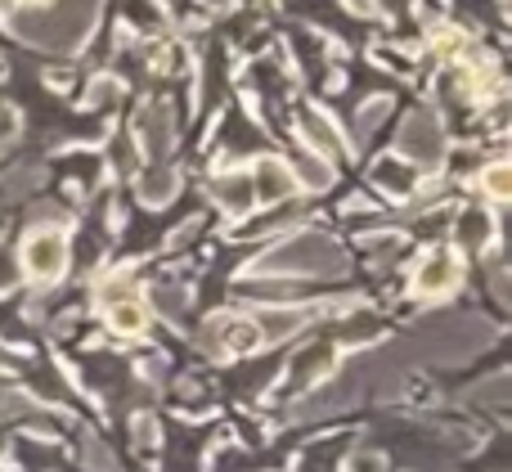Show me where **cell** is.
<instances>
[{
	"label": "cell",
	"mask_w": 512,
	"mask_h": 472,
	"mask_svg": "<svg viewBox=\"0 0 512 472\" xmlns=\"http://www.w3.org/2000/svg\"><path fill=\"white\" fill-rule=\"evenodd\" d=\"M99 14V0H50V9L36 5L32 14L14 18V32L36 45H54V50H72L81 36L90 32Z\"/></svg>",
	"instance_id": "obj_1"
},
{
	"label": "cell",
	"mask_w": 512,
	"mask_h": 472,
	"mask_svg": "<svg viewBox=\"0 0 512 472\" xmlns=\"http://www.w3.org/2000/svg\"><path fill=\"white\" fill-rule=\"evenodd\" d=\"M387 99H373V104H364L360 113H355V140H369L373 131H378V122L387 117Z\"/></svg>",
	"instance_id": "obj_19"
},
{
	"label": "cell",
	"mask_w": 512,
	"mask_h": 472,
	"mask_svg": "<svg viewBox=\"0 0 512 472\" xmlns=\"http://www.w3.org/2000/svg\"><path fill=\"white\" fill-rule=\"evenodd\" d=\"M248 185H252V203H261V207L283 203V198L297 194V176H292V167L283 158H261L248 171Z\"/></svg>",
	"instance_id": "obj_5"
},
{
	"label": "cell",
	"mask_w": 512,
	"mask_h": 472,
	"mask_svg": "<svg viewBox=\"0 0 512 472\" xmlns=\"http://www.w3.org/2000/svg\"><path fill=\"white\" fill-rule=\"evenodd\" d=\"M5 9H9V0H0V14H5Z\"/></svg>",
	"instance_id": "obj_26"
},
{
	"label": "cell",
	"mask_w": 512,
	"mask_h": 472,
	"mask_svg": "<svg viewBox=\"0 0 512 472\" xmlns=\"http://www.w3.org/2000/svg\"><path fill=\"white\" fill-rule=\"evenodd\" d=\"M481 189H486L495 203L512 198V167H508V162H490V167L481 171Z\"/></svg>",
	"instance_id": "obj_15"
},
{
	"label": "cell",
	"mask_w": 512,
	"mask_h": 472,
	"mask_svg": "<svg viewBox=\"0 0 512 472\" xmlns=\"http://www.w3.org/2000/svg\"><path fill=\"white\" fill-rule=\"evenodd\" d=\"M324 369H333V351H328V347H315V351H306V360H301V369L292 374V383L306 387V383H315Z\"/></svg>",
	"instance_id": "obj_18"
},
{
	"label": "cell",
	"mask_w": 512,
	"mask_h": 472,
	"mask_svg": "<svg viewBox=\"0 0 512 472\" xmlns=\"http://www.w3.org/2000/svg\"><path fill=\"white\" fill-rule=\"evenodd\" d=\"M135 441H140V446H153V441H158V423L140 419V423H135Z\"/></svg>",
	"instance_id": "obj_23"
},
{
	"label": "cell",
	"mask_w": 512,
	"mask_h": 472,
	"mask_svg": "<svg viewBox=\"0 0 512 472\" xmlns=\"http://www.w3.org/2000/svg\"><path fill=\"white\" fill-rule=\"evenodd\" d=\"M27 5H32V9H36V5H50V0H27Z\"/></svg>",
	"instance_id": "obj_25"
},
{
	"label": "cell",
	"mask_w": 512,
	"mask_h": 472,
	"mask_svg": "<svg viewBox=\"0 0 512 472\" xmlns=\"http://www.w3.org/2000/svg\"><path fill=\"white\" fill-rule=\"evenodd\" d=\"M373 180H378L382 189H391V194H409V189H414V171L400 167L396 158L378 162V167H373Z\"/></svg>",
	"instance_id": "obj_14"
},
{
	"label": "cell",
	"mask_w": 512,
	"mask_h": 472,
	"mask_svg": "<svg viewBox=\"0 0 512 472\" xmlns=\"http://www.w3.org/2000/svg\"><path fill=\"white\" fill-rule=\"evenodd\" d=\"M212 194H216V203H221L225 212H248V207H252V185H248V176H239V171L216 176Z\"/></svg>",
	"instance_id": "obj_11"
},
{
	"label": "cell",
	"mask_w": 512,
	"mask_h": 472,
	"mask_svg": "<svg viewBox=\"0 0 512 472\" xmlns=\"http://www.w3.org/2000/svg\"><path fill=\"white\" fill-rule=\"evenodd\" d=\"M490 234H495V221H490V212H477V207L459 212V225H454V239H459L463 248H486Z\"/></svg>",
	"instance_id": "obj_12"
},
{
	"label": "cell",
	"mask_w": 512,
	"mask_h": 472,
	"mask_svg": "<svg viewBox=\"0 0 512 472\" xmlns=\"http://www.w3.org/2000/svg\"><path fill=\"white\" fill-rule=\"evenodd\" d=\"M23 270L41 284H54V279L68 270V239L63 230H32L23 243Z\"/></svg>",
	"instance_id": "obj_3"
},
{
	"label": "cell",
	"mask_w": 512,
	"mask_h": 472,
	"mask_svg": "<svg viewBox=\"0 0 512 472\" xmlns=\"http://www.w3.org/2000/svg\"><path fill=\"white\" fill-rule=\"evenodd\" d=\"M153 306H158L167 320H180V315H185V306H189V293L180 284H162V288H153Z\"/></svg>",
	"instance_id": "obj_17"
},
{
	"label": "cell",
	"mask_w": 512,
	"mask_h": 472,
	"mask_svg": "<svg viewBox=\"0 0 512 472\" xmlns=\"http://www.w3.org/2000/svg\"><path fill=\"white\" fill-rule=\"evenodd\" d=\"M292 176H297V185H306V189H324L328 180H333V162H324L319 153H310V149H297Z\"/></svg>",
	"instance_id": "obj_13"
},
{
	"label": "cell",
	"mask_w": 512,
	"mask_h": 472,
	"mask_svg": "<svg viewBox=\"0 0 512 472\" xmlns=\"http://www.w3.org/2000/svg\"><path fill=\"white\" fill-rule=\"evenodd\" d=\"M256 333H261V342H279V338H292V333L306 324V311H297V306H270V311L256 315Z\"/></svg>",
	"instance_id": "obj_9"
},
{
	"label": "cell",
	"mask_w": 512,
	"mask_h": 472,
	"mask_svg": "<svg viewBox=\"0 0 512 472\" xmlns=\"http://www.w3.org/2000/svg\"><path fill=\"white\" fill-rule=\"evenodd\" d=\"M5 360H9V356H5V347H0V365H5Z\"/></svg>",
	"instance_id": "obj_27"
},
{
	"label": "cell",
	"mask_w": 512,
	"mask_h": 472,
	"mask_svg": "<svg viewBox=\"0 0 512 472\" xmlns=\"http://www.w3.org/2000/svg\"><path fill=\"white\" fill-rule=\"evenodd\" d=\"M108 311V329L122 333V338H135V333H144V324H149V306L140 302V297H122V302L104 306Z\"/></svg>",
	"instance_id": "obj_10"
},
{
	"label": "cell",
	"mask_w": 512,
	"mask_h": 472,
	"mask_svg": "<svg viewBox=\"0 0 512 472\" xmlns=\"http://www.w3.org/2000/svg\"><path fill=\"white\" fill-rule=\"evenodd\" d=\"M459 284V257L445 248H432L414 270V293L418 297H445Z\"/></svg>",
	"instance_id": "obj_6"
},
{
	"label": "cell",
	"mask_w": 512,
	"mask_h": 472,
	"mask_svg": "<svg viewBox=\"0 0 512 472\" xmlns=\"http://www.w3.org/2000/svg\"><path fill=\"white\" fill-rule=\"evenodd\" d=\"M346 5H355V14H369L373 0H346Z\"/></svg>",
	"instance_id": "obj_24"
},
{
	"label": "cell",
	"mask_w": 512,
	"mask_h": 472,
	"mask_svg": "<svg viewBox=\"0 0 512 472\" xmlns=\"http://www.w3.org/2000/svg\"><path fill=\"white\" fill-rule=\"evenodd\" d=\"M297 131H301V140H306V149L319 153L324 162H337V158H342V149H346L342 135H337V126L328 122L319 108H301V113H297Z\"/></svg>",
	"instance_id": "obj_7"
},
{
	"label": "cell",
	"mask_w": 512,
	"mask_h": 472,
	"mask_svg": "<svg viewBox=\"0 0 512 472\" xmlns=\"http://www.w3.org/2000/svg\"><path fill=\"white\" fill-rule=\"evenodd\" d=\"M140 194H144V203H167V198L176 194V176H171L167 167L149 171V176L140 180Z\"/></svg>",
	"instance_id": "obj_16"
},
{
	"label": "cell",
	"mask_w": 512,
	"mask_h": 472,
	"mask_svg": "<svg viewBox=\"0 0 512 472\" xmlns=\"http://www.w3.org/2000/svg\"><path fill=\"white\" fill-rule=\"evenodd\" d=\"M261 275H342L346 270V252L337 248L328 234H297V239L279 243L270 257L256 261Z\"/></svg>",
	"instance_id": "obj_2"
},
{
	"label": "cell",
	"mask_w": 512,
	"mask_h": 472,
	"mask_svg": "<svg viewBox=\"0 0 512 472\" xmlns=\"http://www.w3.org/2000/svg\"><path fill=\"white\" fill-rule=\"evenodd\" d=\"M122 297H131V279H126V275H113L104 288H99V302H104V306L122 302Z\"/></svg>",
	"instance_id": "obj_20"
},
{
	"label": "cell",
	"mask_w": 512,
	"mask_h": 472,
	"mask_svg": "<svg viewBox=\"0 0 512 472\" xmlns=\"http://www.w3.org/2000/svg\"><path fill=\"white\" fill-rule=\"evenodd\" d=\"M432 41H436V54H441V59H454V54H459V45H463V36L459 32H436Z\"/></svg>",
	"instance_id": "obj_22"
},
{
	"label": "cell",
	"mask_w": 512,
	"mask_h": 472,
	"mask_svg": "<svg viewBox=\"0 0 512 472\" xmlns=\"http://www.w3.org/2000/svg\"><path fill=\"white\" fill-rule=\"evenodd\" d=\"M135 131H140V144L149 158H167L171 153V140H176V122H171V108L167 104H144L140 122H135Z\"/></svg>",
	"instance_id": "obj_8"
},
{
	"label": "cell",
	"mask_w": 512,
	"mask_h": 472,
	"mask_svg": "<svg viewBox=\"0 0 512 472\" xmlns=\"http://www.w3.org/2000/svg\"><path fill=\"white\" fill-rule=\"evenodd\" d=\"M400 158L418 162V167H436L445 158V135L432 113H409L400 126Z\"/></svg>",
	"instance_id": "obj_4"
},
{
	"label": "cell",
	"mask_w": 512,
	"mask_h": 472,
	"mask_svg": "<svg viewBox=\"0 0 512 472\" xmlns=\"http://www.w3.org/2000/svg\"><path fill=\"white\" fill-rule=\"evenodd\" d=\"M86 459H90V468H99V472H117L113 455H108V450H104V441H95V437L86 441Z\"/></svg>",
	"instance_id": "obj_21"
}]
</instances>
